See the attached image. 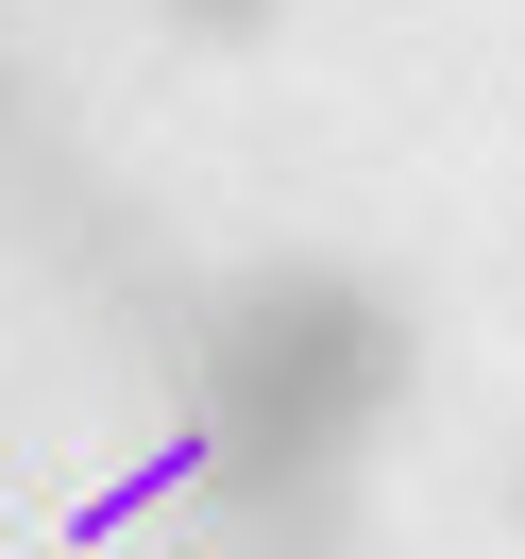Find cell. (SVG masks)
Listing matches in <instances>:
<instances>
[{
  "label": "cell",
  "mask_w": 525,
  "mask_h": 559,
  "mask_svg": "<svg viewBox=\"0 0 525 559\" xmlns=\"http://www.w3.org/2000/svg\"><path fill=\"white\" fill-rule=\"evenodd\" d=\"M187 17H254V0H187Z\"/></svg>",
  "instance_id": "7a4b0ae2"
},
{
  "label": "cell",
  "mask_w": 525,
  "mask_h": 559,
  "mask_svg": "<svg viewBox=\"0 0 525 559\" xmlns=\"http://www.w3.org/2000/svg\"><path fill=\"white\" fill-rule=\"evenodd\" d=\"M373 373H390L373 306L322 288V272H288V288H254V306L220 322V356H204V441L238 457V475H306V457L356 441Z\"/></svg>",
  "instance_id": "6da1fadb"
}]
</instances>
